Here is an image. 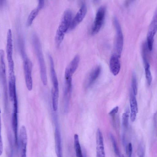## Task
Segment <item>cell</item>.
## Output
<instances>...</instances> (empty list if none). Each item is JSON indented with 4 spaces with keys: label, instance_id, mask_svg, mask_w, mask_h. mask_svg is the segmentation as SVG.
<instances>
[{
    "label": "cell",
    "instance_id": "cell-4",
    "mask_svg": "<svg viewBox=\"0 0 157 157\" xmlns=\"http://www.w3.org/2000/svg\"><path fill=\"white\" fill-rule=\"evenodd\" d=\"M23 68L26 85L28 89L31 90L33 88V81L32 77V63L28 58H24Z\"/></svg>",
    "mask_w": 157,
    "mask_h": 157
},
{
    "label": "cell",
    "instance_id": "cell-5",
    "mask_svg": "<svg viewBox=\"0 0 157 157\" xmlns=\"http://www.w3.org/2000/svg\"><path fill=\"white\" fill-rule=\"evenodd\" d=\"M157 14L155 12L150 25L147 35V47L150 51L152 49L154 37L157 31Z\"/></svg>",
    "mask_w": 157,
    "mask_h": 157
},
{
    "label": "cell",
    "instance_id": "cell-23",
    "mask_svg": "<svg viewBox=\"0 0 157 157\" xmlns=\"http://www.w3.org/2000/svg\"><path fill=\"white\" fill-rule=\"evenodd\" d=\"M132 87L134 95H136L137 93V87L136 77L135 74H133L132 76Z\"/></svg>",
    "mask_w": 157,
    "mask_h": 157
},
{
    "label": "cell",
    "instance_id": "cell-11",
    "mask_svg": "<svg viewBox=\"0 0 157 157\" xmlns=\"http://www.w3.org/2000/svg\"><path fill=\"white\" fill-rule=\"evenodd\" d=\"M119 57L116 54H113L109 61V67L112 73L116 75L119 73L121 68Z\"/></svg>",
    "mask_w": 157,
    "mask_h": 157
},
{
    "label": "cell",
    "instance_id": "cell-2",
    "mask_svg": "<svg viewBox=\"0 0 157 157\" xmlns=\"http://www.w3.org/2000/svg\"><path fill=\"white\" fill-rule=\"evenodd\" d=\"M106 11L105 6H101L98 10L91 29L92 35L97 34L101 29L104 21Z\"/></svg>",
    "mask_w": 157,
    "mask_h": 157
},
{
    "label": "cell",
    "instance_id": "cell-3",
    "mask_svg": "<svg viewBox=\"0 0 157 157\" xmlns=\"http://www.w3.org/2000/svg\"><path fill=\"white\" fill-rule=\"evenodd\" d=\"M113 23L116 31L115 49L119 57L121 54L123 45V36L120 24L116 17L113 19Z\"/></svg>",
    "mask_w": 157,
    "mask_h": 157
},
{
    "label": "cell",
    "instance_id": "cell-20",
    "mask_svg": "<svg viewBox=\"0 0 157 157\" xmlns=\"http://www.w3.org/2000/svg\"><path fill=\"white\" fill-rule=\"evenodd\" d=\"M145 73L147 82L150 85L152 81V76L150 69V65L148 62L145 63Z\"/></svg>",
    "mask_w": 157,
    "mask_h": 157
},
{
    "label": "cell",
    "instance_id": "cell-12",
    "mask_svg": "<svg viewBox=\"0 0 157 157\" xmlns=\"http://www.w3.org/2000/svg\"><path fill=\"white\" fill-rule=\"evenodd\" d=\"M80 61V56L76 55L66 67L65 73L72 75L76 70Z\"/></svg>",
    "mask_w": 157,
    "mask_h": 157
},
{
    "label": "cell",
    "instance_id": "cell-13",
    "mask_svg": "<svg viewBox=\"0 0 157 157\" xmlns=\"http://www.w3.org/2000/svg\"><path fill=\"white\" fill-rule=\"evenodd\" d=\"M101 68L99 66L95 67L90 72L86 82V86L88 87L95 81L99 75Z\"/></svg>",
    "mask_w": 157,
    "mask_h": 157
},
{
    "label": "cell",
    "instance_id": "cell-6",
    "mask_svg": "<svg viewBox=\"0 0 157 157\" xmlns=\"http://www.w3.org/2000/svg\"><path fill=\"white\" fill-rule=\"evenodd\" d=\"M65 84L64 96V100L65 111H68L69 103L72 91V76H65Z\"/></svg>",
    "mask_w": 157,
    "mask_h": 157
},
{
    "label": "cell",
    "instance_id": "cell-8",
    "mask_svg": "<svg viewBox=\"0 0 157 157\" xmlns=\"http://www.w3.org/2000/svg\"><path fill=\"white\" fill-rule=\"evenodd\" d=\"M55 123L54 138L56 152L57 157H63L61 133L57 121H55Z\"/></svg>",
    "mask_w": 157,
    "mask_h": 157
},
{
    "label": "cell",
    "instance_id": "cell-15",
    "mask_svg": "<svg viewBox=\"0 0 157 157\" xmlns=\"http://www.w3.org/2000/svg\"><path fill=\"white\" fill-rule=\"evenodd\" d=\"M130 106L131 111L130 119L131 121L133 122L136 119V114L138 111L137 101L134 95H132L131 97Z\"/></svg>",
    "mask_w": 157,
    "mask_h": 157
},
{
    "label": "cell",
    "instance_id": "cell-26",
    "mask_svg": "<svg viewBox=\"0 0 157 157\" xmlns=\"http://www.w3.org/2000/svg\"><path fill=\"white\" fill-rule=\"evenodd\" d=\"M118 107L117 106L114 108L109 113V114L112 116H114L118 112Z\"/></svg>",
    "mask_w": 157,
    "mask_h": 157
},
{
    "label": "cell",
    "instance_id": "cell-22",
    "mask_svg": "<svg viewBox=\"0 0 157 157\" xmlns=\"http://www.w3.org/2000/svg\"><path fill=\"white\" fill-rule=\"evenodd\" d=\"M129 114L128 113H123L122 116V124L123 128L127 129L128 126Z\"/></svg>",
    "mask_w": 157,
    "mask_h": 157
},
{
    "label": "cell",
    "instance_id": "cell-28",
    "mask_svg": "<svg viewBox=\"0 0 157 157\" xmlns=\"http://www.w3.org/2000/svg\"><path fill=\"white\" fill-rule=\"evenodd\" d=\"M1 110L0 109V142H2V137L1 136V116H0V114H1Z\"/></svg>",
    "mask_w": 157,
    "mask_h": 157
},
{
    "label": "cell",
    "instance_id": "cell-18",
    "mask_svg": "<svg viewBox=\"0 0 157 157\" xmlns=\"http://www.w3.org/2000/svg\"><path fill=\"white\" fill-rule=\"evenodd\" d=\"M52 105L53 110L56 111L57 109L58 106L59 91L52 89Z\"/></svg>",
    "mask_w": 157,
    "mask_h": 157
},
{
    "label": "cell",
    "instance_id": "cell-21",
    "mask_svg": "<svg viewBox=\"0 0 157 157\" xmlns=\"http://www.w3.org/2000/svg\"><path fill=\"white\" fill-rule=\"evenodd\" d=\"M109 136L112 143L114 152L116 155L118 156L120 154L115 137L111 133L109 134Z\"/></svg>",
    "mask_w": 157,
    "mask_h": 157
},
{
    "label": "cell",
    "instance_id": "cell-19",
    "mask_svg": "<svg viewBox=\"0 0 157 157\" xmlns=\"http://www.w3.org/2000/svg\"><path fill=\"white\" fill-rule=\"evenodd\" d=\"M41 9L38 6L33 10L30 13L26 22L27 25L28 26H30L34 19L37 15L39 10Z\"/></svg>",
    "mask_w": 157,
    "mask_h": 157
},
{
    "label": "cell",
    "instance_id": "cell-17",
    "mask_svg": "<svg viewBox=\"0 0 157 157\" xmlns=\"http://www.w3.org/2000/svg\"><path fill=\"white\" fill-rule=\"evenodd\" d=\"M74 146L76 157H84L82 154L79 141L78 135L75 134L74 136Z\"/></svg>",
    "mask_w": 157,
    "mask_h": 157
},
{
    "label": "cell",
    "instance_id": "cell-25",
    "mask_svg": "<svg viewBox=\"0 0 157 157\" xmlns=\"http://www.w3.org/2000/svg\"><path fill=\"white\" fill-rule=\"evenodd\" d=\"M138 154L139 157H144V149L141 144H140L139 147Z\"/></svg>",
    "mask_w": 157,
    "mask_h": 157
},
{
    "label": "cell",
    "instance_id": "cell-30",
    "mask_svg": "<svg viewBox=\"0 0 157 157\" xmlns=\"http://www.w3.org/2000/svg\"><path fill=\"white\" fill-rule=\"evenodd\" d=\"M83 156H84V157H86V154L85 152H84Z\"/></svg>",
    "mask_w": 157,
    "mask_h": 157
},
{
    "label": "cell",
    "instance_id": "cell-27",
    "mask_svg": "<svg viewBox=\"0 0 157 157\" xmlns=\"http://www.w3.org/2000/svg\"><path fill=\"white\" fill-rule=\"evenodd\" d=\"M44 5V0L39 1L38 3L37 6H38L40 9L43 8Z\"/></svg>",
    "mask_w": 157,
    "mask_h": 157
},
{
    "label": "cell",
    "instance_id": "cell-7",
    "mask_svg": "<svg viewBox=\"0 0 157 157\" xmlns=\"http://www.w3.org/2000/svg\"><path fill=\"white\" fill-rule=\"evenodd\" d=\"M87 12V6L85 3H83L75 17L72 19L69 30H72L75 28L83 20Z\"/></svg>",
    "mask_w": 157,
    "mask_h": 157
},
{
    "label": "cell",
    "instance_id": "cell-29",
    "mask_svg": "<svg viewBox=\"0 0 157 157\" xmlns=\"http://www.w3.org/2000/svg\"><path fill=\"white\" fill-rule=\"evenodd\" d=\"M119 157H124L123 154H120V155L118 156Z\"/></svg>",
    "mask_w": 157,
    "mask_h": 157
},
{
    "label": "cell",
    "instance_id": "cell-10",
    "mask_svg": "<svg viewBox=\"0 0 157 157\" xmlns=\"http://www.w3.org/2000/svg\"><path fill=\"white\" fill-rule=\"evenodd\" d=\"M13 40L12 31L9 29L7 32L6 52L8 64H14L13 59Z\"/></svg>",
    "mask_w": 157,
    "mask_h": 157
},
{
    "label": "cell",
    "instance_id": "cell-14",
    "mask_svg": "<svg viewBox=\"0 0 157 157\" xmlns=\"http://www.w3.org/2000/svg\"><path fill=\"white\" fill-rule=\"evenodd\" d=\"M48 56L50 63L51 79L53 85L52 88L56 89H59L58 79L55 69L53 60L50 54L48 55Z\"/></svg>",
    "mask_w": 157,
    "mask_h": 157
},
{
    "label": "cell",
    "instance_id": "cell-16",
    "mask_svg": "<svg viewBox=\"0 0 157 157\" xmlns=\"http://www.w3.org/2000/svg\"><path fill=\"white\" fill-rule=\"evenodd\" d=\"M12 126L14 134L15 144L16 145L18 146V138L17 136V111L13 110L12 117Z\"/></svg>",
    "mask_w": 157,
    "mask_h": 157
},
{
    "label": "cell",
    "instance_id": "cell-9",
    "mask_svg": "<svg viewBox=\"0 0 157 157\" xmlns=\"http://www.w3.org/2000/svg\"><path fill=\"white\" fill-rule=\"evenodd\" d=\"M96 144L97 157H105L103 136L101 130L99 128H98L97 131Z\"/></svg>",
    "mask_w": 157,
    "mask_h": 157
},
{
    "label": "cell",
    "instance_id": "cell-24",
    "mask_svg": "<svg viewBox=\"0 0 157 157\" xmlns=\"http://www.w3.org/2000/svg\"><path fill=\"white\" fill-rule=\"evenodd\" d=\"M126 149L128 157H132V144L131 143H129L128 144V145L127 146Z\"/></svg>",
    "mask_w": 157,
    "mask_h": 157
},
{
    "label": "cell",
    "instance_id": "cell-1",
    "mask_svg": "<svg viewBox=\"0 0 157 157\" xmlns=\"http://www.w3.org/2000/svg\"><path fill=\"white\" fill-rule=\"evenodd\" d=\"M72 17V12L70 9L66 10L63 13L55 35V40L57 47L59 46L63 40L65 33L69 30Z\"/></svg>",
    "mask_w": 157,
    "mask_h": 157
}]
</instances>
